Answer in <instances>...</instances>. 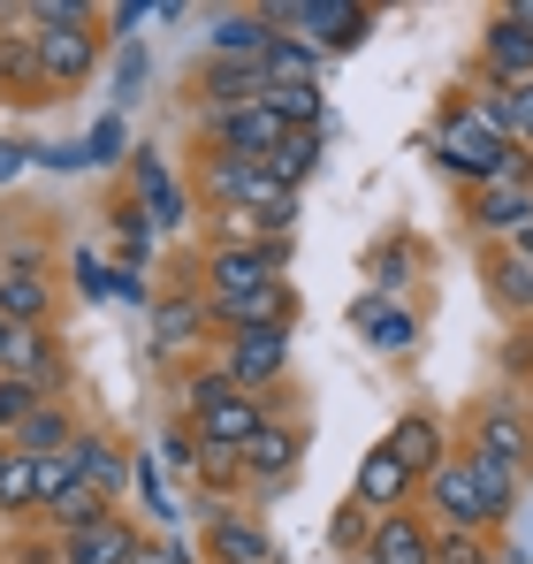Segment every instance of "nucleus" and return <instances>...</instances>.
<instances>
[{"mask_svg":"<svg viewBox=\"0 0 533 564\" xmlns=\"http://www.w3.org/2000/svg\"><path fill=\"white\" fill-rule=\"evenodd\" d=\"M435 169L457 176V184H533V161L488 122V107L480 93L472 99H443V115H435Z\"/></svg>","mask_w":533,"mask_h":564,"instance_id":"f257e3e1","label":"nucleus"},{"mask_svg":"<svg viewBox=\"0 0 533 564\" xmlns=\"http://www.w3.org/2000/svg\"><path fill=\"white\" fill-rule=\"evenodd\" d=\"M176 397H183V427L198 435V451L244 458V443L266 427V397H244L221 367H191V375L176 381Z\"/></svg>","mask_w":533,"mask_h":564,"instance_id":"f03ea898","label":"nucleus"},{"mask_svg":"<svg viewBox=\"0 0 533 564\" xmlns=\"http://www.w3.org/2000/svg\"><path fill=\"white\" fill-rule=\"evenodd\" d=\"M198 198L214 214H260L274 237L297 229V191L274 184L266 161H229V153H198Z\"/></svg>","mask_w":533,"mask_h":564,"instance_id":"7ed1b4c3","label":"nucleus"},{"mask_svg":"<svg viewBox=\"0 0 533 564\" xmlns=\"http://www.w3.org/2000/svg\"><path fill=\"white\" fill-rule=\"evenodd\" d=\"M198 290L206 297H244L266 282H290V237H266V245H206L198 252Z\"/></svg>","mask_w":533,"mask_h":564,"instance_id":"20e7f679","label":"nucleus"},{"mask_svg":"<svg viewBox=\"0 0 533 564\" xmlns=\"http://www.w3.org/2000/svg\"><path fill=\"white\" fill-rule=\"evenodd\" d=\"M465 451H480V458H496V466H511L526 480L533 473V412L519 397H480L465 412Z\"/></svg>","mask_w":533,"mask_h":564,"instance_id":"39448f33","label":"nucleus"},{"mask_svg":"<svg viewBox=\"0 0 533 564\" xmlns=\"http://www.w3.org/2000/svg\"><path fill=\"white\" fill-rule=\"evenodd\" d=\"M266 15H274V31H297L320 54H351L358 39L373 31V8L366 0H266Z\"/></svg>","mask_w":533,"mask_h":564,"instance_id":"423d86ee","label":"nucleus"},{"mask_svg":"<svg viewBox=\"0 0 533 564\" xmlns=\"http://www.w3.org/2000/svg\"><path fill=\"white\" fill-rule=\"evenodd\" d=\"M420 511H427V527H472V534H503L496 527V511H488V496H480V480L465 466V451H449L443 466L420 480Z\"/></svg>","mask_w":533,"mask_h":564,"instance_id":"0eeeda50","label":"nucleus"},{"mask_svg":"<svg viewBox=\"0 0 533 564\" xmlns=\"http://www.w3.org/2000/svg\"><path fill=\"white\" fill-rule=\"evenodd\" d=\"M54 305H62V290L46 275V252L39 245L0 252V321L8 328H54Z\"/></svg>","mask_w":533,"mask_h":564,"instance_id":"6e6552de","label":"nucleus"},{"mask_svg":"<svg viewBox=\"0 0 533 564\" xmlns=\"http://www.w3.org/2000/svg\"><path fill=\"white\" fill-rule=\"evenodd\" d=\"M198 138H206V153H229V161H266L290 130H282V115H274L266 99H244V107H214V115H198Z\"/></svg>","mask_w":533,"mask_h":564,"instance_id":"1a4fd4ad","label":"nucleus"},{"mask_svg":"<svg viewBox=\"0 0 533 564\" xmlns=\"http://www.w3.org/2000/svg\"><path fill=\"white\" fill-rule=\"evenodd\" d=\"M221 375L237 381L244 397H274L290 381V328H244V336H221Z\"/></svg>","mask_w":533,"mask_h":564,"instance_id":"9d476101","label":"nucleus"},{"mask_svg":"<svg viewBox=\"0 0 533 564\" xmlns=\"http://www.w3.org/2000/svg\"><path fill=\"white\" fill-rule=\"evenodd\" d=\"M305 443H313V435H305V420H282V412H266V427L252 435V443H244V458H237V466H244V496H266V488H282V480L297 473V458H305Z\"/></svg>","mask_w":533,"mask_h":564,"instance_id":"9b49d317","label":"nucleus"},{"mask_svg":"<svg viewBox=\"0 0 533 564\" xmlns=\"http://www.w3.org/2000/svg\"><path fill=\"white\" fill-rule=\"evenodd\" d=\"M130 198L145 206L153 237H176V229H191V191L168 176V161H161L153 145H138V153H130Z\"/></svg>","mask_w":533,"mask_h":564,"instance_id":"f8f14e48","label":"nucleus"},{"mask_svg":"<svg viewBox=\"0 0 533 564\" xmlns=\"http://www.w3.org/2000/svg\"><path fill=\"white\" fill-rule=\"evenodd\" d=\"M153 351L161 359H176V351H198L206 336H214V321H206V290L198 282H176V290H153Z\"/></svg>","mask_w":533,"mask_h":564,"instance_id":"ddd939ff","label":"nucleus"},{"mask_svg":"<svg viewBox=\"0 0 533 564\" xmlns=\"http://www.w3.org/2000/svg\"><path fill=\"white\" fill-rule=\"evenodd\" d=\"M99 23L91 31H39V77H46V99L62 93H85L91 69H99Z\"/></svg>","mask_w":533,"mask_h":564,"instance_id":"4468645a","label":"nucleus"},{"mask_svg":"<svg viewBox=\"0 0 533 564\" xmlns=\"http://www.w3.org/2000/svg\"><path fill=\"white\" fill-rule=\"evenodd\" d=\"M206 564H274L266 519L237 511V503H206Z\"/></svg>","mask_w":533,"mask_h":564,"instance_id":"2eb2a0df","label":"nucleus"},{"mask_svg":"<svg viewBox=\"0 0 533 564\" xmlns=\"http://www.w3.org/2000/svg\"><path fill=\"white\" fill-rule=\"evenodd\" d=\"M206 321H214V336L290 328V321H297V290H290V282H266V290H244V297H206Z\"/></svg>","mask_w":533,"mask_h":564,"instance_id":"dca6fc26","label":"nucleus"},{"mask_svg":"<svg viewBox=\"0 0 533 564\" xmlns=\"http://www.w3.org/2000/svg\"><path fill=\"white\" fill-rule=\"evenodd\" d=\"M351 328L366 336V351H381V359H412L420 351V313L404 305V297H358L351 305Z\"/></svg>","mask_w":533,"mask_h":564,"instance_id":"f3484780","label":"nucleus"},{"mask_svg":"<svg viewBox=\"0 0 533 564\" xmlns=\"http://www.w3.org/2000/svg\"><path fill=\"white\" fill-rule=\"evenodd\" d=\"M472 69H480V85H533V31L496 8L488 31H480V62Z\"/></svg>","mask_w":533,"mask_h":564,"instance_id":"a211bd4d","label":"nucleus"},{"mask_svg":"<svg viewBox=\"0 0 533 564\" xmlns=\"http://www.w3.org/2000/svg\"><path fill=\"white\" fill-rule=\"evenodd\" d=\"M351 503H366L373 519H389V511H412L420 503V480L389 458V443H373L366 458H358V473H351Z\"/></svg>","mask_w":533,"mask_h":564,"instance_id":"6ab92c4d","label":"nucleus"},{"mask_svg":"<svg viewBox=\"0 0 533 564\" xmlns=\"http://www.w3.org/2000/svg\"><path fill=\"white\" fill-rule=\"evenodd\" d=\"M274 39L266 8H206V62H260Z\"/></svg>","mask_w":533,"mask_h":564,"instance_id":"aec40b11","label":"nucleus"},{"mask_svg":"<svg viewBox=\"0 0 533 564\" xmlns=\"http://www.w3.org/2000/svg\"><path fill=\"white\" fill-rule=\"evenodd\" d=\"M381 443H389V458L412 473V480H427V473H435V466L449 458V427L435 420V412H420V404H412V412H396Z\"/></svg>","mask_w":533,"mask_h":564,"instance_id":"412c9836","label":"nucleus"},{"mask_svg":"<svg viewBox=\"0 0 533 564\" xmlns=\"http://www.w3.org/2000/svg\"><path fill=\"white\" fill-rule=\"evenodd\" d=\"M358 564H435V527H427V511L412 503V511H389V519H373V534H366V557Z\"/></svg>","mask_w":533,"mask_h":564,"instance_id":"4be33fe9","label":"nucleus"},{"mask_svg":"<svg viewBox=\"0 0 533 564\" xmlns=\"http://www.w3.org/2000/svg\"><path fill=\"white\" fill-rule=\"evenodd\" d=\"M465 221H472V237H519L533 221V184H472L465 191Z\"/></svg>","mask_w":533,"mask_h":564,"instance_id":"5701e85b","label":"nucleus"},{"mask_svg":"<svg viewBox=\"0 0 533 564\" xmlns=\"http://www.w3.org/2000/svg\"><path fill=\"white\" fill-rule=\"evenodd\" d=\"M138 542H145V527H138V519H122V511H107L99 527L62 534V542H54V557H62V564H130V557H138Z\"/></svg>","mask_w":533,"mask_h":564,"instance_id":"b1692460","label":"nucleus"},{"mask_svg":"<svg viewBox=\"0 0 533 564\" xmlns=\"http://www.w3.org/2000/svg\"><path fill=\"white\" fill-rule=\"evenodd\" d=\"M0 375L31 381L39 397H69V359H62L54 328H15V344H8V367H0Z\"/></svg>","mask_w":533,"mask_h":564,"instance_id":"393cba45","label":"nucleus"},{"mask_svg":"<svg viewBox=\"0 0 533 564\" xmlns=\"http://www.w3.org/2000/svg\"><path fill=\"white\" fill-rule=\"evenodd\" d=\"M260 93H266L260 62H198V69H191V115L244 107V99H260Z\"/></svg>","mask_w":533,"mask_h":564,"instance_id":"a878e982","label":"nucleus"},{"mask_svg":"<svg viewBox=\"0 0 533 564\" xmlns=\"http://www.w3.org/2000/svg\"><path fill=\"white\" fill-rule=\"evenodd\" d=\"M77 427H85V420H77L69 397H39V404L23 412V427L8 435V451H23V458H54V451L77 443Z\"/></svg>","mask_w":533,"mask_h":564,"instance_id":"bb28decb","label":"nucleus"},{"mask_svg":"<svg viewBox=\"0 0 533 564\" xmlns=\"http://www.w3.org/2000/svg\"><path fill=\"white\" fill-rule=\"evenodd\" d=\"M69 466H77V480H85V488H99L107 503L130 488V451H122L107 427H77V443H69Z\"/></svg>","mask_w":533,"mask_h":564,"instance_id":"cd10ccee","label":"nucleus"},{"mask_svg":"<svg viewBox=\"0 0 533 564\" xmlns=\"http://www.w3.org/2000/svg\"><path fill=\"white\" fill-rule=\"evenodd\" d=\"M0 99L15 107H39L46 99V77H39V31H0Z\"/></svg>","mask_w":533,"mask_h":564,"instance_id":"c85d7f7f","label":"nucleus"},{"mask_svg":"<svg viewBox=\"0 0 533 564\" xmlns=\"http://www.w3.org/2000/svg\"><path fill=\"white\" fill-rule=\"evenodd\" d=\"M260 77L266 85H320L328 77V54L313 39H297V31H274L266 54H260Z\"/></svg>","mask_w":533,"mask_h":564,"instance_id":"c756f323","label":"nucleus"},{"mask_svg":"<svg viewBox=\"0 0 533 564\" xmlns=\"http://www.w3.org/2000/svg\"><path fill=\"white\" fill-rule=\"evenodd\" d=\"M480 107H488V122L533 161V85H480Z\"/></svg>","mask_w":533,"mask_h":564,"instance_id":"7c9ffc66","label":"nucleus"},{"mask_svg":"<svg viewBox=\"0 0 533 564\" xmlns=\"http://www.w3.org/2000/svg\"><path fill=\"white\" fill-rule=\"evenodd\" d=\"M320 153H328V130H290V138L266 153V169H274V184L305 191L313 176H320Z\"/></svg>","mask_w":533,"mask_h":564,"instance_id":"2f4dec72","label":"nucleus"},{"mask_svg":"<svg viewBox=\"0 0 533 564\" xmlns=\"http://www.w3.org/2000/svg\"><path fill=\"white\" fill-rule=\"evenodd\" d=\"M260 99L282 115V130H328V93L320 85H266Z\"/></svg>","mask_w":533,"mask_h":564,"instance_id":"473e14b6","label":"nucleus"},{"mask_svg":"<svg viewBox=\"0 0 533 564\" xmlns=\"http://www.w3.org/2000/svg\"><path fill=\"white\" fill-rule=\"evenodd\" d=\"M107 511H115V503H107L99 488H85V480H77V488H62V496H54L39 519H46V527H54V542H62V534H77V527H99Z\"/></svg>","mask_w":533,"mask_h":564,"instance_id":"72a5a7b5","label":"nucleus"},{"mask_svg":"<svg viewBox=\"0 0 533 564\" xmlns=\"http://www.w3.org/2000/svg\"><path fill=\"white\" fill-rule=\"evenodd\" d=\"M23 511H39V458L0 443V519H23Z\"/></svg>","mask_w":533,"mask_h":564,"instance_id":"f704fd0d","label":"nucleus"},{"mask_svg":"<svg viewBox=\"0 0 533 564\" xmlns=\"http://www.w3.org/2000/svg\"><path fill=\"white\" fill-rule=\"evenodd\" d=\"M130 153H138V145H130V115H122V107H107V115L85 130V169H122Z\"/></svg>","mask_w":533,"mask_h":564,"instance_id":"c9c22d12","label":"nucleus"},{"mask_svg":"<svg viewBox=\"0 0 533 564\" xmlns=\"http://www.w3.org/2000/svg\"><path fill=\"white\" fill-rule=\"evenodd\" d=\"M488 290H496V305H511L519 321L533 313V260L519 252H488Z\"/></svg>","mask_w":533,"mask_h":564,"instance_id":"e433bc0d","label":"nucleus"},{"mask_svg":"<svg viewBox=\"0 0 533 564\" xmlns=\"http://www.w3.org/2000/svg\"><path fill=\"white\" fill-rule=\"evenodd\" d=\"M412 237H389V245H373L366 252V275H373V297H404V282H412Z\"/></svg>","mask_w":533,"mask_h":564,"instance_id":"4c0bfd02","label":"nucleus"},{"mask_svg":"<svg viewBox=\"0 0 533 564\" xmlns=\"http://www.w3.org/2000/svg\"><path fill=\"white\" fill-rule=\"evenodd\" d=\"M130 488L145 496V511H153V527H176V496H168V473H161V458H145V451H130Z\"/></svg>","mask_w":533,"mask_h":564,"instance_id":"58836bf2","label":"nucleus"},{"mask_svg":"<svg viewBox=\"0 0 533 564\" xmlns=\"http://www.w3.org/2000/svg\"><path fill=\"white\" fill-rule=\"evenodd\" d=\"M496 557V534H472V527H435V564H488Z\"/></svg>","mask_w":533,"mask_h":564,"instance_id":"ea45409f","label":"nucleus"},{"mask_svg":"<svg viewBox=\"0 0 533 564\" xmlns=\"http://www.w3.org/2000/svg\"><path fill=\"white\" fill-rule=\"evenodd\" d=\"M366 534H373V511H366V503H344V511L328 519V550H336V557H366Z\"/></svg>","mask_w":533,"mask_h":564,"instance_id":"a19ab883","label":"nucleus"},{"mask_svg":"<svg viewBox=\"0 0 533 564\" xmlns=\"http://www.w3.org/2000/svg\"><path fill=\"white\" fill-rule=\"evenodd\" d=\"M99 23H107L122 46H138V31L161 23V0H115V8H99Z\"/></svg>","mask_w":533,"mask_h":564,"instance_id":"79ce46f5","label":"nucleus"},{"mask_svg":"<svg viewBox=\"0 0 533 564\" xmlns=\"http://www.w3.org/2000/svg\"><path fill=\"white\" fill-rule=\"evenodd\" d=\"M161 466L168 473H183V480H198V435H191V427H161Z\"/></svg>","mask_w":533,"mask_h":564,"instance_id":"37998d69","label":"nucleus"},{"mask_svg":"<svg viewBox=\"0 0 533 564\" xmlns=\"http://www.w3.org/2000/svg\"><path fill=\"white\" fill-rule=\"evenodd\" d=\"M31 404H39V389H31V381L0 375V443H8V435L23 427V412H31Z\"/></svg>","mask_w":533,"mask_h":564,"instance_id":"c03bdc74","label":"nucleus"},{"mask_svg":"<svg viewBox=\"0 0 533 564\" xmlns=\"http://www.w3.org/2000/svg\"><path fill=\"white\" fill-rule=\"evenodd\" d=\"M145 69H153V54H145V46H122V54H115V107H130V99H138Z\"/></svg>","mask_w":533,"mask_h":564,"instance_id":"a18cd8bd","label":"nucleus"},{"mask_svg":"<svg viewBox=\"0 0 533 564\" xmlns=\"http://www.w3.org/2000/svg\"><path fill=\"white\" fill-rule=\"evenodd\" d=\"M62 488H77V466H69V451H54V458H39V511L62 496Z\"/></svg>","mask_w":533,"mask_h":564,"instance_id":"49530a36","label":"nucleus"},{"mask_svg":"<svg viewBox=\"0 0 533 564\" xmlns=\"http://www.w3.org/2000/svg\"><path fill=\"white\" fill-rule=\"evenodd\" d=\"M69 275H77L85 297H115V268H99L91 252H69Z\"/></svg>","mask_w":533,"mask_h":564,"instance_id":"de8ad7c7","label":"nucleus"},{"mask_svg":"<svg viewBox=\"0 0 533 564\" xmlns=\"http://www.w3.org/2000/svg\"><path fill=\"white\" fill-rule=\"evenodd\" d=\"M31 161H46V169H85V138H69V145H31Z\"/></svg>","mask_w":533,"mask_h":564,"instance_id":"09e8293b","label":"nucleus"},{"mask_svg":"<svg viewBox=\"0 0 533 564\" xmlns=\"http://www.w3.org/2000/svg\"><path fill=\"white\" fill-rule=\"evenodd\" d=\"M31 169V145H15V138H0V184H15Z\"/></svg>","mask_w":533,"mask_h":564,"instance_id":"8fccbe9b","label":"nucleus"},{"mask_svg":"<svg viewBox=\"0 0 533 564\" xmlns=\"http://www.w3.org/2000/svg\"><path fill=\"white\" fill-rule=\"evenodd\" d=\"M130 564H191V550H176V542H138Z\"/></svg>","mask_w":533,"mask_h":564,"instance_id":"3c124183","label":"nucleus"},{"mask_svg":"<svg viewBox=\"0 0 533 564\" xmlns=\"http://www.w3.org/2000/svg\"><path fill=\"white\" fill-rule=\"evenodd\" d=\"M503 252H519V260H533V221L519 229V237H511V245H503Z\"/></svg>","mask_w":533,"mask_h":564,"instance_id":"603ef678","label":"nucleus"},{"mask_svg":"<svg viewBox=\"0 0 533 564\" xmlns=\"http://www.w3.org/2000/svg\"><path fill=\"white\" fill-rule=\"evenodd\" d=\"M503 15H511V23H526V31H533V0H511Z\"/></svg>","mask_w":533,"mask_h":564,"instance_id":"864d4df0","label":"nucleus"},{"mask_svg":"<svg viewBox=\"0 0 533 564\" xmlns=\"http://www.w3.org/2000/svg\"><path fill=\"white\" fill-rule=\"evenodd\" d=\"M488 564H526V550H519V542H511V550L496 542V557H488Z\"/></svg>","mask_w":533,"mask_h":564,"instance_id":"5fc2aeb1","label":"nucleus"},{"mask_svg":"<svg viewBox=\"0 0 533 564\" xmlns=\"http://www.w3.org/2000/svg\"><path fill=\"white\" fill-rule=\"evenodd\" d=\"M8 344H15V328H8V321H0V367H8Z\"/></svg>","mask_w":533,"mask_h":564,"instance_id":"6e6d98bb","label":"nucleus"},{"mask_svg":"<svg viewBox=\"0 0 533 564\" xmlns=\"http://www.w3.org/2000/svg\"><path fill=\"white\" fill-rule=\"evenodd\" d=\"M46 564H62V557H46Z\"/></svg>","mask_w":533,"mask_h":564,"instance_id":"4d7b16f0","label":"nucleus"}]
</instances>
